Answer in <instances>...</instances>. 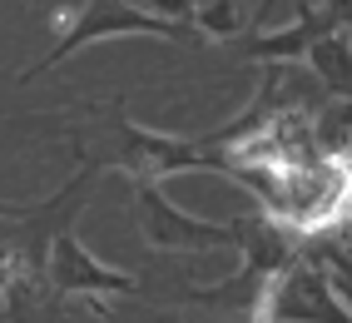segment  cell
Here are the masks:
<instances>
[{
  "instance_id": "7",
  "label": "cell",
  "mask_w": 352,
  "mask_h": 323,
  "mask_svg": "<svg viewBox=\"0 0 352 323\" xmlns=\"http://www.w3.org/2000/svg\"><path fill=\"white\" fill-rule=\"evenodd\" d=\"M347 15H352V10H338V6H302V10L293 15V25L268 30V35H248L243 55L263 60V65H293V60L308 55L313 40L333 35V30H347Z\"/></svg>"
},
{
  "instance_id": "1",
  "label": "cell",
  "mask_w": 352,
  "mask_h": 323,
  "mask_svg": "<svg viewBox=\"0 0 352 323\" xmlns=\"http://www.w3.org/2000/svg\"><path fill=\"white\" fill-rule=\"evenodd\" d=\"M95 179H100L95 165H75V174L40 204H6L0 199V309L15 323H35L45 309H55L50 289H45L50 244H55L60 229H75Z\"/></svg>"
},
{
  "instance_id": "8",
  "label": "cell",
  "mask_w": 352,
  "mask_h": 323,
  "mask_svg": "<svg viewBox=\"0 0 352 323\" xmlns=\"http://www.w3.org/2000/svg\"><path fill=\"white\" fill-rule=\"evenodd\" d=\"M302 60H308L313 75L322 80V95L347 100V85H352V40H347V30H333V35L313 40Z\"/></svg>"
},
{
  "instance_id": "3",
  "label": "cell",
  "mask_w": 352,
  "mask_h": 323,
  "mask_svg": "<svg viewBox=\"0 0 352 323\" xmlns=\"http://www.w3.org/2000/svg\"><path fill=\"white\" fill-rule=\"evenodd\" d=\"M243 323H352L347 309V279L333 269L313 264L308 253H293V259L278 269V279L268 284V293L253 304V313Z\"/></svg>"
},
{
  "instance_id": "9",
  "label": "cell",
  "mask_w": 352,
  "mask_h": 323,
  "mask_svg": "<svg viewBox=\"0 0 352 323\" xmlns=\"http://www.w3.org/2000/svg\"><path fill=\"white\" fill-rule=\"evenodd\" d=\"M248 25H253V15L243 0H194V10H189V30L208 35V40H239Z\"/></svg>"
},
{
  "instance_id": "2",
  "label": "cell",
  "mask_w": 352,
  "mask_h": 323,
  "mask_svg": "<svg viewBox=\"0 0 352 323\" xmlns=\"http://www.w3.org/2000/svg\"><path fill=\"white\" fill-rule=\"evenodd\" d=\"M60 129L69 134V145H75V165H95L100 174L120 169L129 184H139V179L164 184L169 174H194V169L219 174V154L208 145L129 120L124 100L89 105L80 120H60Z\"/></svg>"
},
{
  "instance_id": "6",
  "label": "cell",
  "mask_w": 352,
  "mask_h": 323,
  "mask_svg": "<svg viewBox=\"0 0 352 323\" xmlns=\"http://www.w3.org/2000/svg\"><path fill=\"white\" fill-rule=\"evenodd\" d=\"M45 289H50V298L60 304V298H85L89 309L104 313V298L114 293H134V273L124 269H109L104 259H95L80 239L75 229H60L55 244H50V264H45Z\"/></svg>"
},
{
  "instance_id": "5",
  "label": "cell",
  "mask_w": 352,
  "mask_h": 323,
  "mask_svg": "<svg viewBox=\"0 0 352 323\" xmlns=\"http://www.w3.org/2000/svg\"><path fill=\"white\" fill-rule=\"evenodd\" d=\"M129 209H134V229L139 239L159 253H214V249H233V219H199L189 209L164 194V184L139 179L129 184Z\"/></svg>"
},
{
  "instance_id": "4",
  "label": "cell",
  "mask_w": 352,
  "mask_h": 323,
  "mask_svg": "<svg viewBox=\"0 0 352 323\" xmlns=\"http://www.w3.org/2000/svg\"><path fill=\"white\" fill-rule=\"evenodd\" d=\"M114 35H149V40H174V45H194L199 35L189 25H174V20H159L149 10H139L134 0H85V6L65 20V30L55 40V50L35 60L25 75H20V85L40 80L45 70H55V65H65L69 55H80L85 45H100V40H114Z\"/></svg>"
}]
</instances>
